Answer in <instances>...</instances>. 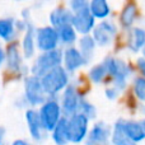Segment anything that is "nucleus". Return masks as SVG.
I'll return each instance as SVG.
<instances>
[{"label": "nucleus", "instance_id": "1", "mask_svg": "<svg viewBox=\"0 0 145 145\" xmlns=\"http://www.w3.org/2000/svg\"><path fill=\"white\" fill-rule=\"evenodd\" d=\"M102 63L107 69L108 76L112 80V85L122 93L127 88L129 79L133 75V68L125 60L115 56H106Z\"/></svg>", "mask_w": 145, "mask_h": 145}, {"label": "nucleus", "instance_id": "2", "mask_svg": "<svg viewBox=\"0 0 145 145\" xmlns=\"http://www.w3.org/2000/svg\"><path fill=\"white\" fill-rule=\"evenodd\" d=\"M41 82L48 97H57L70 83V72L63 65L56 66L43 74Z\"/></svg>", "mask_w": 145, "mask_h": 145}, {"label": "nucleus", "instance_id": "3", "mask_svg": "<svg viewBox=\"0 0 145 145\" xmlns=\"http://www.w3.org/2000/svg\"><path fill=\"white\" fill-rule=\"evenodd\" d=\"M48 95L46 94L45 88L41 82V76L35 74H28L23 80V99L29 107H40Z\"/></svg>", "mask_w": 145, "mask_h": 145}, {"label": "nucleus", "instance_id": "4", "mask_svg": "<svg viewBox=\"0 0 145 145\" xmlns=\"http://www.w3.org/2000/svg\"><path fill=\"white\" fill-rule=\"evenodd\" d=\"M38 113H40V117L42 120L45 129L48 133H51L52 129L56 126V123L64 116L60 99L57 97H47V99L38 108Z\"/></svg>", "mask_w": 145, "mask_h": 145}, {"label": "nucleus", "instance_id": "5", "mask_svg": "<svg viewBox=\"0 0 145 145\" xmlns=\"http://www.w3.org/2000/svg\"><path fill=\"white\" fill-rule=\"evenodd\" d=\"M63 65V50L60 47L51 51H43L35 59L31 72L37 76H42L51 69Z\"/></svg>", "mask_w": 145, "mask_h": 145}, {"label": "nucleus", "instance_id": "6", "mask_svg": "<svg viewBox=\"0 0 145 145\" xmlns=\"http://www.w3.org/2000/svg\"><path fill=\"white\" fill-rule=\"evenodd\" d=\"M90 120L82 112H76L68 117V133L69 143L80 144L84 143L88 133H89Z\"/></svg>", "mask_w": 145, "mask_h": 145}, {"label": "nucleus", "instance_id": "7", "mask_svg": "<svg viewBox=\"0 0 145 145\" xmlns=\"http://www.w3.org/2000/svg\"><path fill=\"white\" fill-rule=\"evenodd\" d=\"M118 33V27L113 20L102 19L95 24L92 31V36L94 38L98 47H110L116 40V36Z\"/></svg>", "mask_w": 145, "mask_h": 145}, {"label": "nucleus", "instance_id": "8", "mask_svg": "<svg viewBox=\"0 0 145 145\" xmlns=\"http://www.w3.org/2000/svg\"><path fill=\"white\" fill-rule=\"evenodd\" d=\"M5 68L14 75H22L25 71L24 56L17 41L9 42L5 47Z\"/></svg>", "mask_w": 145, "mask_h": 145}, {"label": "nucleus", "instance_id": "9", "mask_svg": "<svg viewBox=\"0 0 145 145\" xmlns=\"http://www.w3.org/2000/svg\"><path fill=\"white\" fill-rule=\"evenodd\" d=\"M36 45L40 52L51 51L60 47V38H59L57 28L54 25H42L36 28Z\"/></svg>", "mask_w": 145, "mask_h": 145}, {"label": "nucleus", "instance_id": "10", "mask_svg": "<svg viewBox=\"0 0 145 145\" xmlns=\"http://www.w3.org/2000/svg\"><path fill=\"white\" fill-rule=\"evenodd\" d=\"M82 93H80L79 88L74 83H69V85L61 92L60 97V105L63 108L64 116L69 117V116L74 115L79 111V105L82 101Z\"/></svg>", "mask_w": 145, "mask_h": 145}, {"label": "nucleus", "instance_id": "11", "mask_svg": "<svg viewBox=\"0 0 145 145\" xmlns=\"http://www.w3.org/2000/svg\"><path fill=\"white\" fill-rule=\"evenodd\" d=\"M25 117V123H27V129L29 133L32 140H35L36 143H42L47 138L48 131L45 129L43 122L40 117L38 110H36L35 107H29L25 110L24 113Z\"/></svg>", "mask_w": 145, "mask_h": 145}, {"label": "nucleus", "instance_id": "12", "mask_svg": "<svg viewBox=\"0 0 145 145\" xmlns=\"http://www.w3.org/2000/svg\"><path fill=\"white\" fill-rule=\"evenodd\" d=\"M111 131L112 129L103 121L95 122L89 129L87 138L84 140L85 145H108L111 144Z\"/></svg>", "mask_w": 145, "mask_h": 145}, {"label": "nucleus", "instance_id": "13", "mask_svg": "<svg viewBox=\"0 0 145 145\" xmlns=\"http://www.w3.org/2000/svg\"><path fill=\"white\" fill-rule=\"evenodd\" d=\"M88 65L85 61L83 54L79 51V48L72 46H66L63 50V66L70 74L76 72L83 66Z\"/></svg>", "mask_w": 145, "mask_h": 145}, {"label": "nucleus", "instance_id": "14", "mask_svg": "<svg viewBox=\"0 0 145 145\" xmlns=\"http://www.w3.org/2000/svg\"><path fill=\"white\" fill-rule=\"evenodd\" d=\"M117 121L120 122L123 131L127 134V136L134 143L139 144L145 140V118H140V120L118 118Z\"/></svg>", "mask_w": 145, "mask_h": 145}, {"label": "nucleus", "instance_id": "15", "mask_svg": "<svg viewBox=\"0 0 145 145\" xmlns=\"http://www.w3.org/2000/svg\"><path fill=\"white\" fill-rule=\"evenodd\" d=\"M71 24L74 25V28L76 29V32L80 36L89 35V33H92L93 28L97 24V19L90 13L89 9H85V10H82V12L74 13Z\"/></svg>", "mask_w": 145, "mask_h": 145}, {"label": "nucleus", "instance_id": "16", "mask_svg": "<svg viewBox=\"0 0 145 145\" xmlns=\"http://www.w3.org/2000/svg\"><path fill=\"white\" fill-rule=\"evenodd\" d=\"M139 18V5L135 0H127L125 5L122 7L118 15V23L121 28L129 31L130 28L134 27Z\"/></svg>", "mask_w": 145, "mask_h": 145}, {"label": "nucleus", "instance_id": "17", "mask_svg": "<svg viewBox=\"0 0 145 145\" xmlns=\"http://www.w3.org/2000/svg\"><path fill=\"white\" fill-rule=\"evenodd\" d=\"M20 48L24 59H32L36 55L37 51V45H36V27L29 23L28 28L24 31L22 36V42H20Z\"/></svg>", "mask_w": 145, "mask_h": 145}, {"label": "nucleus", "instance_id": "18", "mask_svg": "<svg viewBox=\"0 0 145 145\" xmlns=\"http://www.w3.org/2000/svg\"><path fill=\"white\" fill-rule=\"evenodd\" d=\"M145 46V28L134 25L129 29V37H127V50L133 54L141 52V50Z\"/></svg>", "mask_w": 145, "mask_h": 145}, {"label": "nucleus", "instance_id": "19", "mask_svg": "<svg viewBox=\"0 0 145 145\" xmlns=\"http://www.w3.org/2000/svg\"><path fill=\"white\" fill-rule=\"evenodd\" d=\"M72 17L74 13L68 7H57L51 10V13L48 14V22L55 28H59L61 25L71 24Z\"/></svg>", "mask_w": 145, "mask_h": 145}, {"label": "nucleus", "instance_id": "20", "mask_svg": "<svg viewBox=\"0 0 145 145\" xmlns=\"http://www.w3.org/2000/svg\"><path fill=\"white\" fill-rule=\"evenodd\" d=\"M76 43H78L76 47L83 54L87 64H89L93 60V57H94V52H95V48H97V43H95L92 33H89V35H82L78 38Z\"/></svg>", "mask_w": 145, "mask_h": 145}, {"label": "nucleus", "instance_id": "21", "mask_svg": "<svg viewBox=\"0 0 145 145\" xmlns=\"http://www.w3.org/2000/svg\"><path fill=\"white\" fill-rule=\"evenodd\" d=\"M19 35L15 28V19L13 17L0 18V40L9 43L12 41L17 40V36Z\"/></svg>", "mask_w": 145, "mask_h": 145}, {"label": "nucleus", "instance_id": "22", "mask_svg": "<svg viewBox=\"0 0 145 145\" xmlns=\"http://www.w3.org/2000/svg\"><path fill=\"white\" fill-rule=\"evenodd\" d=\"M51 139L55 145H68L69 133H68V117L63 116L56 126L51 131Z\"/></svg>", "mask_w": 145, "mask_h": 145}, {"label": "nucleus", "instance_id": "23", "mask_svg": "<svg viewBox=\"0 0 145 145\" xmlns=\"http://www.w3.org/2000/svg\"><path fill=\"white\" fill-rule=\"evenodd\" d=\"M89 10L97 20L107 19L112 13L108 0H89Z\"/></svg>", "mask_w": 145, "mask_h": 145}, {"label": "nucleus", "instance_id": "24", "mask_svg": "<svg viewBox=\"0 0 145 145\" xmlns=\"http://www.w3.org/2000/svg\"><path fill=\"white\" fill-rule=\"evenodd\" d=\"M57 33H59V38H60V45L63 46H72L76 43L78 41V36L79 33L76 32V29L74 28L72 24H65L61 25L57 28Z\"/></svg>", "mask_w": 145, "mask_h": 145}, {"label": "nucleus", "instance_id": "25", "mask_svg": "<svg viewBox=\"0 0 145 145\" xmlns=\"http://www.w3.org/2000/svg\"><path fill=\"white\" fill-rule=\"evenodd\" d=\"M111 144L112 145H138L129 138L127 134L123 131L122 126L120 125L118 121L115 122L112 131H111Z\"/></svg>", "mask_w": 145, "mask_h": 145}, {"label": "nucleus", "instance_id": "26", "mask_svg": "<svg viewBox=\"0 0 145 145\" xmlns=\"http://www.w3.org/2000/svg\"><path fill=\"white\" fill-rule=\"evenodd\" d=\"M108 78V72L106 69L105 64L99 63L93 65L88 71V79L93 83V84H102L106 79Z\"/></svg>", "mask_w": 145, "mask_h": 145}, {"label": "nucleus", "instance_id": "27", "mask_svg": "<svg viewBox=\"0 0 145 145\" xmlns=\"http://www.w3.org/2000/svg\"><path fill=\"white\" fill-rule=\"evenodd\" d=\"M78 112H82L83 115L87 116L90 121L97 118V108L85 97H82V101H80V105H79V111H78Z\"/></svg>", "mask_w": 145, "mask_h": 145}, {"label": "nucleus", "instance_id": "28", "mask_svg": "<svg viewBox=\"0 0 145 145\" xmlns=\"http://www.w3.org/2000/svg\"><path fill=\"white\" fill-rule=\"evenodd\" d=\"M133 92L134 95L141 102H145V76H135L133 80Z\"/></svg>", "mask_w": 145, "mask_h": 145}, {"label": "nucleus", "instance_id": "29", "mask_svg": "<svg viewBox=\"0 0 145 145\" xmlns=\"http://www.w3.org/2000/svg\"><path fill=\"white\" fill-rule=\"evenodd\" d=\"M68 8L72 13L89 9V0H68Z\"/></svg>", "mask_w": 145, "mask_h": 145}, {"label": "nucleus", "instance_id": "30", "mask_svg": "<svg viewBox=\"0 0 145 145\" xmlns=\"http://www.w3.org/2000/svg\"><path fill=\"white\" fill-rule=\"evenodd\" d=\"M120 94H121V92L117 89V88L113 87V85L107 87L105 89V95L107 97V99H110V101H116Z\"/></svg>", "mask_w": 145, "mask_h": 145}, {"label": "nucleus", "instance_id": "31", "mask_svg": "<svg viewBox=\"0 0 145 145\" xmlns=\"http://www.w3.org/2000/svg\"><path fill=\"white\" fill-rule=\"evenodd\" d=\"M136 68L140 71V74L145 76V56H140L136 59Z\"/></svg>", "mask_w": 145, "mask_h": 145}, {"label": "nucleus", "instance_id": "32", "mask_svg": "<svg viewBox=\"0 0 145 145\" xmlns=\"http://www.w3.org/2000/svg\"><path fill=\"white\" fill-rule=\"evenodd\" d=\"M5 65V48L0 43V69Z\"/></svg>", "mask_w": 145, "mask_h": 145}, {"label": "nucleus", "instance_id": "33", "mask_svg": "<svg viewBox=\"0 0 145 145\" xmlns=\"http://www.w3.org/2000/svg\"><path fill=\"white\" fill-rule=\"evenodd\" d=\"M5 135H7V129H5L4 126H0V145L4 144Z\"/></svg>", "mask_w": 145, "mask_h": 145}, {"label": "nucleus", "instance_id": "34", "mask_svg": "<svg viewBox=\"0 0 145 145\" xmlns=\"http://www.w3.org/2000/svg\"><path fill=\"white\" fill-rule=\"evenodd\" d=\"M10 145H33V144H31L29 141L24 140V139H17V140H14Z\"/></svg>", "mask_w": 145, "mask_h": 145}, {"label": "nucleus", "instance_id": "35", "mask_svg": "<svg viewBox=\"0 0 145 145\" xmlns=\"http://www.w3.org/2000/svg\"><path fill=\"white\" fill-rule=\"evenodd\" d=\"M141 54H143V56H145V46H144L143 50H141Z\"/></svg>", "mask_w": 145, "mask_h": 145}, {"label": "nucleus", "instance_id": "36", "mask_svg": "<svg viewBox=\"0 0 145 145\" xmlns=\"http://www.w3.org/2000/svg\"><path fill=\"white\" fill-rule=\"evenodd\" d=\"M13 1H24V0H13Z\"/></svg>", "mask_w": 145, "mask_h": 145}]
</instances>
